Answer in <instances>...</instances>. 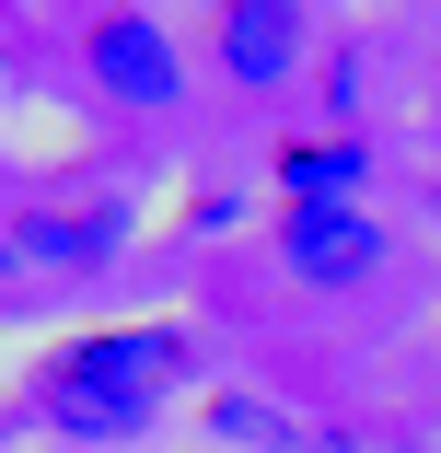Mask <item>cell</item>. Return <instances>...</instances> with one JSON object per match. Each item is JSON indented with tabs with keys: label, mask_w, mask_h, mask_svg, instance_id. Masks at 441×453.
I'll list each match as a JSON object with an SVG mask.
<instances>
[{
	"label": "cell",
	"mask_w": 441,
	"mask_h": 453,
	"mask_svg": "<svg viewBox=\"0 0 441 453\" xmlns=\"http://www.w3.org/2000/svg\"><path fill=\"white\" fill-rule=\"evenodd\" d=\"M186 360H198L186 326H94V337H70V349L35 360V418L70 430V441H128V430H151L163 384L186 372Z\"/></svg>",
	"instance_id": "cell-1"
},
{
	"label": "cell",
	"mask_w": 441,
	"mask_h": 453,
	"mask_svg": "<svg viewBox=\"0 0 441 453\" xmlns=\"http://www.w3.org/2000/svg\"><path fill=\"white\" fill-rule=\"evenodd\" d=\"M81 70H94V94L128 105V117H163L174 94H186V58H174V35L140 12V0H117V12L81 24Z\"/></svg>",
	"instance_id": "cell-2"
},
{
	"label": "cell",
	"mask_w": 441,
	"mask_h": 453,
	"mask_svg": "<svg viewBox=\"0 0 441 453\" xmlns=\"http://www.w3.org/2000/svg\"><path fill=\"white\" fill-rule=\"evenodd\" d=\"M279 256H291V280L348 291L384 267V233H372V210H279Z\"/></svg>",
	"instance_id": "cell-3"
},
{
	"label": "cell",
	"mask_w": 441,
	"mask_h": 453,
	"mask_svg": "<svg viewBox=\"0 0 441 453\" xmlns=\"http://www.w3.org/2000/svg\"><path fill=\"white\" fill-rule=\"evenodd\" d=\"M302 58V0H221V70L244 94H279Z\"/></svg>",
	"instance_id": "cell-4"
},
{
	"label": "cell",
	"mask_w": 441,
	"mask_h": 453,
	"mask_svg": "<svg viewBox=\"0 0 441 453\" xmlns=\"http://www.w3.org/2000/svg\"><path fill=\"white\" fill-rule=\"evenodd\" d=\"M117 244H128V198H105V210H24V221H12V256H24V267H58V280L105 267Z\"/></svg>",
	"instance_id": "cell-5"
},
{
	"label": "cell",
	"mask_w": 441,
	"mask_h": 453,
	"mask_svg": "<svg viewBox=\"0 0 441 453\" xmlns=\"http://www.w3.org/2000/svg\"><path fill=\"white\" fill-rule=\"evenodd\" d=\"M279 187H291V210H361L372 163H361V140H291L279 151Z\"/></svg>",
	"instance_id": "cell-6"
},
{
	"label": "cell",
	"mask_w": 441,
	"mask_h": 453,
	"mask_svg": "<svg viewBox=\"0 0 441 453\" xmlns=\"http://www.w3.org/2000/svg\"><path fill=\"white\" fill-rule=\"evenodd\" d=\"M209 430H221V441H268V453L291 441V418H279V407H255V395H221V407H209Z\"/></svg>",
	"instance_id": "cell-7"
},
{
	"label": "cell",
	"mask_w": 441,
	"mask_h": 453,
	"mask_svg": "<svg viewBox=\"0 0 441 453\" xmlns=\"http://www.w3.org/2000/svg\"><path fill=\"white\" fill-rule=\"evenodd\" d=\"M12 267H24V256H12V233H0V280H12Z\"/></svg>",
	"instance_id": "cell-8"
}]
</instances>
